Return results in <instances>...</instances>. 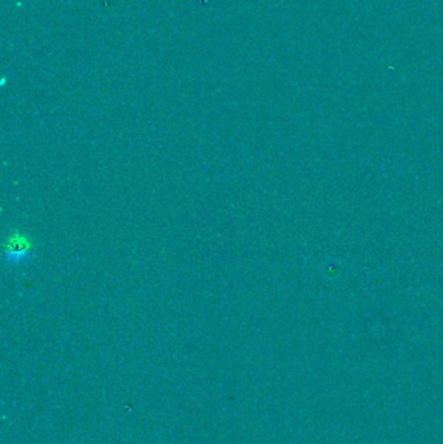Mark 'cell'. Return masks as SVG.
I'll list each match as a JSON object with an SVG mask.
<instances>
[{"instance_id":"cell-1","label":"cell","mask_w":443,"mask_h":444,"mask_svg":"<svg viewBox=\"0 0 443 444\" xmlns=\"http://www.w3.org/2000/svg\"><path fill=\"white\" fill-rule=\"evenodd\" d=\"M3 255L10 265H20L30 260L36 249L33 238L19 229H12L3 239Z\"/></svg>"}]
</instances>
